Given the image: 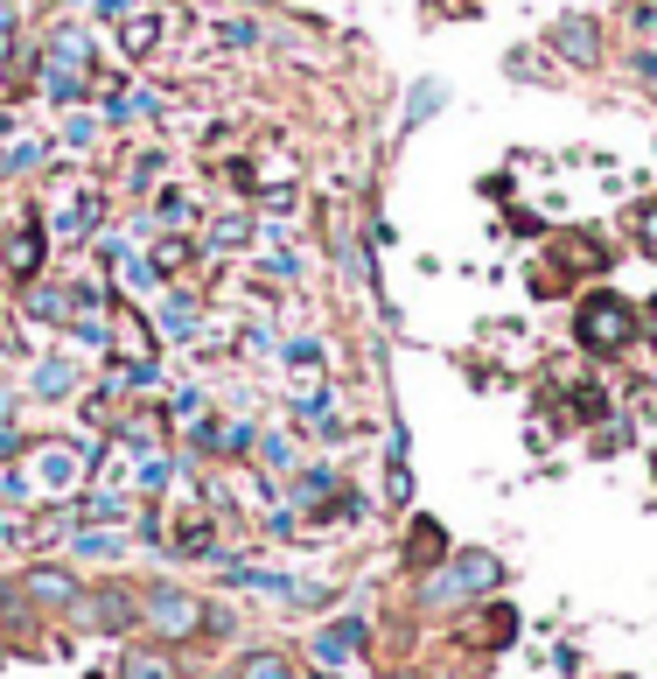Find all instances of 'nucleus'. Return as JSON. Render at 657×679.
Instances as JSON below:
<instances>
[{
  "label": "nucleus",
  "instance_id": "1",
  "mask_svg": "<svg viewBox=\"0 0 657 679\" xmlns=\"http://www.w3.org/2000/svg\"><path fill=\"white\" fill-rule=\"evenodd\" d=\"M574 336H581L594 357H615V350L636 344V309L623 294H588L581 315H574Z\"/></svg>",
  "mask_w": 657,
  "mask_h": 679
},
{
  "label": "nucleus",
  "instance_id": "2",
  "mask_svg": "<svg viewBox=\"0 0 657 679\" xmlns=\"http://www.w3.org/2000/svg\"><path fill=\"white\" fill-rule=\"evenodd\" d=\"M43 91H49V99H77V85H85V64H91V35L85 29H56L49 35V43H43Z\"/></svg>",
  "mask_w": 657,
  "mask_h": 679
},
{
  "label": "nucleus",
  "instance_id": "3",
  "mask_svg": "<svg viewBox=\"0 0 657 679\" xmlns=\"http://www.w3.org/2000/svg\"><path fill=\"white\" fill-rule=\"evenodd\" d=\"M497 554H461L448 575H434L427 581V602H461V595H482V589H497Z\"/></svg>",
  "mask_w": 657,
  "mask_h": 679
},
{
  "label": "nucleus",
  "instance_id": "4",
  "mask_svg": "<svg viewBox=\"0 0 657 679\" xmlns=\"http://www.w3.org/2000/svg\"><path fill=\"white\" fill-rule=\"evenodd\" d=\"M147 624L162 631V637H197L210 624V610H203L197 595H182V589H154L147 595Z\"/></svg>",
  "mask_w": 657,
  "mask_h": 679
},
{
  "label": "nucleus",
  "instance_id": "5",
  "mask_svg": "<svg viewBox=\"0 0 657 679\" xmlns=\"http://www.w3.org/2000/svg\"><path fill=\"white\" fill-rule=\"evenodd\" d=\"M364 637H371V631H364L357 616H343V624H328V631L315 637V658H322V672H328V666H350V658L364 652Z\"/></svg>",
  "mask_w": 657,
  "mask_h": 679
},
{
  "label": "nucleus",
  "instance_id": "6",
  "mask_svg": "<svg viewBox=\"0 0 657 679\" xmlns=\"http://www.w3.org/2000/svg\"><path fill=\"white\" fill-rule=\"evenodd\" d=\"M29 469H35V483H43V490H64V483L77 477V448H64V442H43Z\"/></svg>",
  "mask_w": 657,
  "mask_h": 679
},
{
  "label": "nucleus",
  "instance_id": "7",
  "mask_svg": "<svg viewBox=\"0 0 657 679\" xmlns=\"http://www.w3.org/2000/svg\"><path fill=\"white\" fill-rule=\"evenodd\" d=\"M0 259H8V274H35V267H43V232H35V224H22V232H14L8 245H0Z\"/></svg>",
  "mask_w": 657,
  "mask_h": 679
},
{
  "label": "nucleus",
  "instance_id": "8",
  "mask_svg": "<svg viewBox=\"0 0 657 679\" xmlns=\"http://www.w3.org/2000/svg\"><path fill=\"white\" fill-rule=\"evenodd\" d=\"M29 595H35V602H77V581H70L64 568H35V575H29Z\"/></svg>",
  "mask_w": 657,
  "mask_h": 679
},
{
  "label": "nucleus",
  "instance_id": "9",
  "mask_svg": "<svg viewBox=\"0 0 657 679\" xmlns=\"http://www.w3.org/2000/svg\"><path fill=\"white\" fill-rule=\"evenodd\" d=\"M553 43L574 56V64H594V22H559L553 29Z\"/></svg>",
  "mask_w": 657,
  "mask_h": 679
},
{
  "label": "nucleus",
  "instance_id": "10",
  "mask_svg": "<svg viewBox=\"0 0 657 679\" xmlns=\"http://www.w3.org/2000/svg\"><path fill=\"white\" fill-rule=\"evenodd\" d=\"M476 637H482V645H511V637H517V610H504V602H497V610H482V616H476Z\"/></svg>",
  "mask_w": 657,
  "mask_h": 679
},
{
  "label": "nucleus",
  "instance_id": "11",
  "mask_svg": "<svg viewBox=\"0 0 657 679\" xmlns=\"http://www.w3.org/2000/svg\"><path fill=\"white\" fill-rule=\"evenodd\" d=\"M91 624H99V631H126V624H133V610H126V595H120V589H105V595H91Z\"/></svg>",
  "mask_w": 657,
  "mask_h": 679
},
{
  "label": "nucleus",
  "instance_id": "12",
  "mask_svg": "<svg viewBox=\"0 0 657 679\" xmlns=\"http://www.w3.org/2000/svg\"><path fill=\"white\" fill-rule=\"evenodd\" d=\"M91 224H99V197H77V203H64V218H56V232H70V238H85Z\"/></svg>",
  "mask_w": 657,
  "mask_h": 679
},
{
  "label": "nucleus",
  "instance_id": "13",
  "mask_svg": "<svg viewBox=\"0 0 657 679\" xmlns=\"http://www.w3.org/2000/svg\"><path fill=\"white\" fill-rule=\"evenodd\" d=\"M77 386V371L64 365V357H49V365H35V392H43V400H56V392H70Z\"/></svg>",
  "mask_w": 657,
  "mask_h": 679
},
{
  "label": "nucleus",
  "instance_id": "14",
  "mask_svg": "<svg viewBox=\"0 0 657 679\" xmlns=\"http://www.w3.org/2000/svg\"><path fill=\"white\" fill-rule=\"evenodd\" d=\"M238 679H294V672H287V658H280V652H253V658L238 666Z\"/></svg>",
  "mask_w": 657,
  "mask_h": 679
},
{
  "label": "nucleus",
  "instance_id": "15",
  "mask_svg": "<svg viewBox=\"0 0 657 679\" xmlns=\"http://www.w3.org/2000/svg\"><path fill=\"white\" fill-rule=\"evenodd\" d=\"M154 35H162V14H133V22H126V56H141Z\"/></svg>",
  "mask_w": 657,
  "mask_h": 679
},
{
  "label": "nucleus",
  "instance_id": "16",
  "mask_svg": "<svg viewBox=\"0 0 657 679\" xmlns=\"http://www.w3.org/2000/svg\"><path fill=\"white\" fill-rule=\"evenodd\" d=\"M126 679H176V672H168V658H154V652H133V658H126Z\"/></svg>",
  "mask_w": 657,
  "mask_h": 679
},
{
  "label": "nucleus",
  "instance_id": "17",
  "mask_svg": "<svg viewBox=\"0 0 657 679\" xmlns=\"http://www.w3.org/2000/svg\"><path fill=\"white\" fill-rule=\"evenodd\" d=\"M189 323H197V301H168V309H162V330L168 336H189Z\"/></svg>",
  "mask_w": 657,
  "mask_h": 679
},
{
  "label": "nucleus",
  "instance_id": "18",
  "mask_svg": "<svg viewBox=\"0 0 657 679\" xmlns=\"http://www.w3.org/2000/svg\"><path fill=\"white\" fill-rule=\"evenodd\" d=\"M287 365H294V371H315V365H322V344H315V336H301V344H287Z\"/></svg>",
  "mask_w": 657,
  "mask_h": 679
},
{
  "label": "nucleus",
  "instance_id": "19",
  "mask_svg": "<svg viewBox=\"0 0 657 679\" xmlns=\"http://www.w3.org/2000/svg\"><path fill=\"white\" fill-rule=\"evenodd\" d=\"M259 463H266V469H287V463H294V448H287L280 435H266V442H259Z\"/></svg>",
  "mask_w": 657,
  "mask_h": 679
},
{
  "label": "nucleus",
  "instance_id": "20",
  "mask_svg": "<svg viewBox=\"0 0 657 679\" xmlns=\"http://www.w3.org/2000/svg\"><path fill=\"white\" fill-rule=\"evenodd\" d=\"M182 259H189L182 238H162V245H154V274H162V267H182Z\"/></svg>",
  "mask_w": 657,
  "mask_h": 679
},
{
  "label": "nucleus",
  "instance_id": "21",
  "mask_svg": "<svg viewBox=\"0 0 657 679\" xmlns=\"http://www.w3.org/2000/svg\"><path fill=\"white\" fill-rule=\"evenodd\" d=\"M64 141H70V147H91V141H99V120H85V112H77V120L64 126Z\"/></svg>",
  "mask_w": 657,
  "mask_h": 679
},
{
  "label": "nucleus",
  "instance_id": "22",
  "mask_svg": "<svg viewBox=\"0 0 657 679\" xmlns=\"http://www.w3.org/2000/svg\"><path fill=\"white\" fill-rule=\"evenodd\" d=\"M29 315H49V323H56V315H64V294H43V288H35V294H29Z\"/></svg>",
  "mask_w": 657,
  "mask_h": 679
},
{
  "label": "nucleus",
  "instance_id": "23",
  "mask_svg": "<svg viewBox=\"0 0 657 679\" xmlns=\"http://www.w3.org/2000/svg\"><path fill=\"white\" fill-rule=\"evenodd\" d=\"M434 105H441V85H420V91H413V126H420V120H427V112H434Z\"/></svg>",
  "mask_w": 657,
  "mask_h": 679
},
{
  "label": "nucleus",
  "instance_id": "24",
  "mask_svg": "<svg viewBox=\"0 0 657 679\" xmlns=\"http://www.w3.org/2000/svg\"><path fill=\"white\" fill-rule=\"evenodd\" d=\"M120 512H126V504H120V498H91V504H85V519H105V525H112V519H120Z\"/></svg>",
  "mask_w": 657,
  "mask_h": 679
},
{
  "label": "nucleus",
  "instance_id": "25",
  "mask_svg": "<svg viewBox=\"0 0 657 679\" xmlns=\"http://www.w3.org/2000/svg\"><path fill=\"white\" fill-rule=\"evenodd\" d=\"M434 546H441V533H434V525H420V533H413V560H434Z\"/></svg>",
  "mask_w": 657,
  "mask_h": 679
},
{
  "label": "nucleus",
  "instance_id": "26",
  "mask_svg": "<svg viewBox=\"0 0 657 679\" xmlns=\"http://www.w3.org/2000/svg\"><path fill=\"white\" fill-rule=\"evenodd\" d=\"M644 238H650V253H657V211H644Z\"/></svg>",
  "mask_w": 657,
  "mask_h": 679
},
{
  "label": "nucleus",
  "instance_id": "27",
  "mask_svg": "<svg viewBox=\"0 0 657 679\" xmlns=\"http://www.w3.org/2000/svg\"><path fill=\"white\" fill-rule=\"evenodd\" d=\"M636 70H644V78H657V56H636Z\"/></svg>",
  "mask_w": 657,
  "mask_h": 679
},
{
  "label": "nucleus",
  "instance_id": "28",
  "mask_svg": "<svg viewBox=\"0 0 657 679\" xmlns=\"http://www.w3.org/2000/svg\"><path fill=\"white\" fill-rule=\"evenodd\" d=\"M650 350H657V301H650Z\"/></svg>",
  "mask_w": 657,
  "mask_h": 679
},
{
  "label": "nucleus",
  "instance_id": "29",
  "mask_svg": "<svg viewBox=\"0 0 657 679\" xmlns=\"http://www.w3.org/2000/svg\"><path fill=\"white\" fill-rule=\"evenodd\" d=\"M405 679H420V672H405Z\"/></svg>",
  "mask_w": 657,
  "mask_h": 679
}]
</instances>
